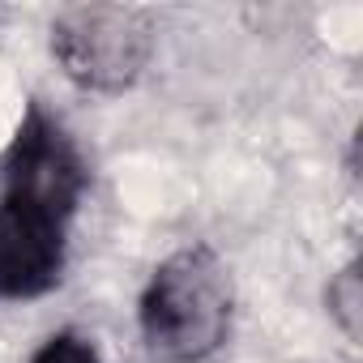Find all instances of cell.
Wrapping results in <instances>:
<instances>
[{
	"label": "cell",
	"mask_w": 363,
	"mask_h": 363,
	"mask_svg": "<svg viewBox=\"0 0 363 363\" xmlns=\"http://www.w3.org/2000/svg\"><path fill=\"white\" fill-rule=\"evenodd\" d=\"M90 167L69 128L39 103L26 107L5 150L0 189V303L43 299L65 282L69 227L86 201Z\"/></svg>",
	"instance_id": "6da1fadb"
},
{
	"label": "cell",
	"mask_w": 363,
	"mask_h": 363,
	"mask_svg": "<svg viewBox=\"0 0 363 363\" xmlns=\"http://www.w3.org/2000/svg\"><path fill=\"white\" fill-rule=\"evenodd\" d=\"M235 325V282L210 244L162 257L137 299V329L158 363H206Z\"/></svg>",
	"instance_id": "7a4b0ae2"
},
{
	"label": "cell",
	"mask_w": 363,
	"mask_h": 363,
	"mask_svg": "<svg viewBox=\"0 0 363 363\" xmlns=\"http://www.w3.org/2000/svg\"><path fill=\"white\" fill-rule=\"evenodd\" d=\"M154 18L137 5H69L52 18V56L86 94H124L154 60Z\"/></svg>",
	"instance_id": "3957f363"
},
{
	"label": "cell",
	"mask_w": 363,
	"mask_h": 363,
	"mask_svg": "<svg viewBox=\"0 0 363 363\" xmlns=\"http://www.w3.org/2000/svg\"><path fill=\"white\" fill-rule=\"evenodd\" d=\"M325 303H329V316L337 320V329L354 342V337H359V320H363V286H359V265H354V261H350L342 274L329 278Z\"/></svg>",
	"instance_id": "277c9868"
},
{
	"label": "cell",
	"mask_w": 363,
	"mask_h": 363,
	"mask_svg": "<svg viewBox=\"0 0 363 363\" xmlns=\"http://www.w3.org/2000/svg\"><path fill=\"white\" fill-rule=\"evenodd\" d=\"M26 363H107V359H103V350L94 346V337H86V333H77V329H60V333H52Z\"/></svg>",
	"instance_id": "5b68a950"
}]
</instances>
